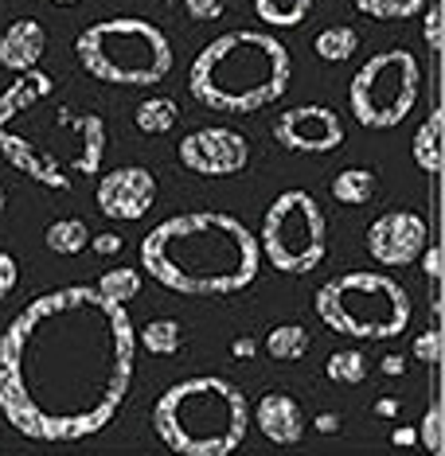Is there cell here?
I'll return each mask as SVG.
<instances>
[{"instance_id":"obj_1","label":"cell","mask_w":445,"mask_h":456,"mask_svg":"<svg viewBox=\"0 0 445 456\" xmlns=\"http://www.w3.org/2000/svg\"><path fill=\"white\" fill-rule=\"evenodd\" d=\"M133 367L129 308L90 285L55 289L0 336V413L28 441H87L126 406Z\"/></svg>"},{"instance_id":"obj_2","label":"cell","mask_w":445,"mask_h":456,"mask_svg":"<svg viewBox=\"0 0 445 456\" xmlns=\"http://www.w3.org/2000/svg\"><path fill=\"white\" fill-rule=\"evenodd\" d=\"M0 157L51 191H70L102 172L106 121L59 98L44 70H20L0 90Z\"/></svg>"},{"instance_id":"obj_3","label":"cell","mask_w":445,"mask_h":456,"mask_svg":"<svg viewBox=\"0 0 445 456\" xmlns=\"http://www.w3.org/2000/svg\"><path fill=\"white\" fill-rule=\"evenodd\" d=\"M141 265L157 285L184 297H235L262 269L258 238L227 211L172 215L141 238Z\"/></svg>"},{"instance_id":"obj_4","label":"cell","mask_w":445,"mask_h":456,"mask_svg":"<svg viewBox=\"0 0 445 456\" xmlns=\"http://www.w3.org/2000/svg\"><path fill=\"white\" fill-rule=\"evenodd\" d=\"M293 59L270 32H223L207 44L188 70L192 98L219 113H254L289 90Z\"/></svg>"},{"instance_id":"obj_5","label":"cell","mask_w":445,"mask_h":456,"mask_svg":"<svg viewBox=\"0 0 445 456\" xmlns=\"http://www.w3.org/2000/svg\"><path fill=\"white\" fill-rule=\"evenodd\" d=\"M246 394L219 375L176 382L152 406V433L180 456H227L246 441Z\"/></svg>"},{"instance_id":"obj_6","label":"cell","mask_w":445,"mask_h":456,"mask_svg":"<svg viewBox=\"0 0 445 456\" xmlns=\"http://www.w3.org/2000/svg\"><path fill=\"white\" fill-rule=\"evenodd\" d=\"M82 70L110 86H157L172 75V44L157 24L137 16L98 20L75 39Z\"/></svg>"},{"instance_id":"obj_7","label":"cell","mask_w":445,"mask_h":456,"mask_svg":"<svg viewBox=\"0 0 445 456\" xmlns=\"http://www.w3.org/2000/svg\"><path fill=\"white\" fill-rule=\"evenodd\" d=\"M317 316L348 339H395L410 324V297L395 277L356 273L333 277L317 289Z\"/></svg>"},{"instance_id":"obj_8","label":"cell","mask_w":445,"mask_h":456,"mask_svg":"<svg viewBox=\"0 0 445 456\" xmlns=\"http://www.w3.org/2000/svg\"><path fill=\"white\" fill-rule=\"evenodd\" d=\"M328 246V223L320 203L301 188H289L270 203L258 231V250L277 273L301 277L325 262Z\"/></svg>"},{"instance_id":"obj_9","label":"cell","mask_w":445,"mask_h":456,"mask_svg":"<svg viewBox=\"0 0 445 456\" xmlns=\"http://www.w3.org/2000/svg\"><path fill=\"white\" fill-rule=\"evenodd\" d=\"M418 86H422V67L410 51L402 47L379 51L351 78L348 90L351 118L364 129H395L418 102Z\"/></svg>"},{"instance_id":"obj_10","label":"cell","mask_w":445,"mask_h":456,"mask_svg":"<svg viewBox=\"0 0 445 456\" xmlns=\"http://www.w3.org/2000/svg\"><path fill=\"white\" fill-rule=\"evenodd\" d=\"M180 164L188 172H200V175H235L246 168L251 160V141L243 133L227 129V126H207V129H195L180 141Z\"/></svg>"},{"instance_id":"obj_11","label":"cell","mask_w":445,"mask_h":456,"mask_svg":"<svg viewBox=\"0 0 445 456\" xmlns=\"http://www.w3.org/2000/svg\"><path fill=\"white\" fill-rule=\"evenodd\" d=\"M274 141L285 152H336L344 144V126L340 113L328 106H293L274 121Z\"/></svg>"},{"instance_id":"obj_12","label":"cell","mask_w":445,"mask_h":456,"mask_svg":"<svg viewBox=\"0 0 445 456\" xmlns=\"http://www.w3.org/2000/svg\"><path fill=\"white\" fill-rule=\"evenodd\" d=\"M426 238H430V226H426L422 215H414V211H387V215H379V219L371 223L367 254L375 257L379 265L399 269V265L418 262Z\"/></svg>"},{"instance_id":"obj_13","label":"cell","mask_w":445,"mask_h":456,"mask_svg":"<svg viewBox=\"0 0 445 456\" xmlns=\"http://www.w3.org/2000/svg\"><path fill=\"white\" fill-rule=\"evenodd\" d=\"M98 211L106 215V219H141V215L152 211V203H157V175L149 168H137V164H129V168H113L110 175H102L98 183Z\"/></svg>"},{"instance_id":"obj_14","label":"cell","mask_w":445,"mask_h":456,"mask_svg":"<svg viewBox=\"0 0 445 456\" xmlns=\"http://www.w3.org/2000/svg\"><path fill=\"white\" fill-rule=\"evenodd\" d=\"M254 425L266 441L274 444H297L305 437V413L289 394H266L254 406Z\"/></svg>"},{"instance_id":"obj_15","label":"cell","mask_w":445,"mask_h":456,"mask_svg":"<svg viewBox=\"0 0 445 456\" xmlns=\"http://www.w3.org/2000/svg\"><path fill=\"white\" fill-rule=\"evenodd\" d=\"M44 47H47L44 24L39 20H16L0 36V67L16 70V75L20 70H32L44 59Z\"/></svg>"},{"instance_id":"obj_16","label":"cell","mask_w":445,"mask_h":456,"mask_svg":"<svg viewBox=\"0 0 445 456\" xmlns=\"http://www.w3.org/2000/svg\"><path fill=\"white\" fill-rule=\"evenodd\" d=\"M414 164L426 175H441V149H445V113L433 110L414 133Z\"/></svg>"},{"instance_id":"obj_17","label":"cell","mask_w":445,"mask_h":456,"mask_svg":"<svg viewBox=\"0 0 445 456\" xmlns=\"http://www.w3.org/2000/svg\"><path fill=\"white\" fill-rule=\"evenodd\" d=\"M176 121H180V110H176L172 98L164 94H152L144 98L137 106V129L141 133H152V137H161V133H172Z\"/></svg>"},{"instance_id":"obj_18","label":"cell","mask_w":445,"mask_h":456,"mask_svg":"<svg viewBox=\"0 0 445 456\" xmlns=\"http://www.w3.org/2000/svg\"><path fill=\"white\" fill-rule=\"evenodd\" d=\"M309 347H313V339H309V331L301 324H277L270 336H266V351H270L274 359H282V362L305 359Z\"/></svg>"},{"instance_id":"obj_19","label":"cell","mask_w":445,"mask_h":456,"mask_svg":"<svg viewBox=\"0 0 445 456\" xmlns=\"http://www.w3.org/2000/svg\"><path fill=\"white\" fill-rule=\"evenodd\" d=\"M254 12L270 28H297L313 12V0H254Z\"/></svg>"},{"instance_id":"obj_20","label":"cell","mask_w":445,"mask_h":456,"mask_svg":"<svg viewBox=\"0 0 445 456\" xmlns=\"http://www.w3.org/2000/svg\"><path fill=\"white\" fill-rule=\"evenodd\" d=\"M333 195H336V203H348V207L371 203V195H375V172H367V168H344L333 180Z\"/></svg>"},{"instance_id":"obj_21","label":"cell","mask_w":445,"mask_h":456,"mask_svg":"<svg viewBox=\"0 0 445 456\" xmlns=\"http://www.w3.org/2000/svg\"><path fill=\"white\" fill-rule=\"evenodd\" d=\"M317 55L325 59V63H344V59L356 55V47H359V32L356 28H348V24H333V28H325V32L317 36Z\"/></svg>"},{"instance_id":"obj_22","label":"cell","mask_w":445,"mask_h":456,"mask_svg":"<svg viewBox=\"0 0 445 456\" xmlns=\"http://www.w3.org/2000/svg\"><path fill=\"white\" fill-rule=\"evenodd\" d=\"M137 344L144 351H152V355H176L184 344V331L176 320H152V324H144L137 331Z\"/></svg>"},{"instance_id":"obj_23","label":"cell","mask_w":445,"mask_h":456,"mask_svg":"<svg viewBox=\"0 0 445 456\" xmlns=\"http://www.w3.org/2000/svg\"><path fill=\"white\" fill-rule=\"evenodd\" d=\"M44 242H47V250H55V254H82L90 246V231L82 219H59L47 226Z\"/></svg>"},{"instance_id":"obj_24","label":"cell","mask_w":445,"mask_h":456,"mask_svg":"<svg viewBox=\"0 0 445 456\" xmlns=\"http://www.w3.org/2000/svg\"><path fill=\"white\" fill-rule=\"evenodd\" d=\"M351 4L371 20H410V16H418L430 0H351Z\"/></svg>"},{"instance_id":"obj_25","label":"cell","mask_w":445,"mask_h":456,"mask_svg":"<svg viewBox=\"0 0 445 456\" xmlns=\"http://www.w3.org/2000/svg\"><path fill=\"white\" fill-rule=\"evenodd\" d=\"M328 379L333 382H344V387H356V382L367 379V359L364 351H336L333 359H328Z\"/></svg>"},{"instance_id":"obj_26","label":"cell","mask_w":445,"mask_h":456,"mask_svg":"<svg viewBox=\"0 0 445 456\" xmlns=\"http://www.w3.org/2000/svg\"><path fill=\"white\" fill-rule=\"evenodd\" d=\"M98 289H102V293H106L110 300H121V305H129V300L141 293V273H137V269H129V265L110 269V273H102Z\"/></svg>"},{"instance_id":"obj_27","label":"cell","mask_w":445,"mask_h":456,"mask_svg":"<svg viewBox=\"0 0 445 456\" xmlns=\"http://www.w3.org/2000/svg\"><path fill=\"white\" fill-rule=\"evenodd\" d=\"M441 425H445V410H441V402H433V406L426 410V418H422V429H418V441L426 444L433 456H441V452H445Z\"/></svg>"},{"instance_id":"obj_28","label":"cell","mask_w":445,"mask_h":456,"mask_svg":"<svg viewBox=\"0 0 445 456\" xmlns=\"http://www.w3.org/2000/svg\"><path fill=\"white\" fill-rule=\"evenodd\" d=\"M441 328H430V331H422L418 339H414V355H418L426 367H438L441 362Z\"/></svg>"},{"instance_id":"obj_29","label":"cell","mask_w":445,"mask_h":456,"mask_svg":"<svg viewBox=\"0 0 445 456\" xmlns=\"http://www.w3.org/2000/svg\"><path fill=\"white\" fill-rule=\"evenodd\" d=\"M422 12H426V20H422V36H426L430 51L438 55V51H441V4H438V0H430Z\"/></svg>"},{"instance_id":"obj_30","label":"cell","mask_w":445,"mask_h":456,"mask_svg":"<svg viewBox=\"0 0 445 456\" xmlns=\"http://www.w3.org/2000/svg\"><path fill=\"white\" fill-rule=\"evenodd\" d=\"M184 12L200 24H215L227 12V0H184Z\"/></svg>"},{"instance_id":"obj_31","label":"cell","mask_w":445,"mask_h":456,"mask_svg":"<svg viewBox=\"0 0 445 456\" xmlns=\"http://www.w3.org/2000/svg\"><path fill=\"white\" fill-rule=\"evenodd\" d=\"M16 281H20V265H16V257L0 250V300H4V297H12Z\"/></svg>"},{"instance_id":"obj_32","label":"cell","mask_w":445,"mask_h":456,"mask_svg":"<svg viewBox=\"0 0 445 456\" xmlns=\"http://www.w3.org/2000/svg\"><path fill=\"white\" fill-rule=\"evenodd\" d=\"M422 269H426V277L433 285L441 281V246H422Z\"/></svg>"},{"instance_id":"obj_33","label":"cell","mask_w":445,"mask_h":456,"mask_svg":"<svg viewBox=\"0 0 445 456\" xmlns=\"http://www.w3.org/2000/svg\"><path fill=\"white\" fill-rule=\"evenodd\" d=\"M313 429H317V433H328V437H333V433H340V413H317Z\"/></svg>"},{"instance_id":"obj_34","label":"cell","mask_w":445,"mask_h":456,"mask_svg":"<svg viewBox=\"0 0 445 456\" xmlns=\"http://www.w3.org/2000/svg\"><path fill=\"white\" fill-rule=\"evenodd\" d=\"M383 375H391V379H399V375H407V359L402 355H383Z\"/></svg>"},{"instance_id":"obj_35","label":"cell","mask_w":445,"mask_h":456,"mask_svg":"<svg viewBox=\"0 0 445 456\" xmlns=\"http://www.w3.org/2000/svg\"><path fill=\"white\" fill-rule=\"evenodd\" d=\"M254 351H258V344H254L251 336H239V339L231 344V355H235V359H251Z\"/></svg>"},{"instance_id":"obj_36","label":"cell","mask_w":445,"mask_h":456,"mask_svg":"<svg viewBox=\"0 0 445 456\" xmlns=\"http://www.w3.org/2000/svg\"><path fill=\"white\" fill-rule=\"evenodd\" d=\"M95 250H98V254H118V250H121V238H118V234H98V238H95Z\"/></svg>"},{"instance_id":"obj_37","label":"cell","mask_w":445,"mask_h":456,"mask_svg":"<svg viewBox=\"0 0 445 456\" xmlns=\"http://www.w3.org/2000/svg\"><path fill=\"white\" fill-rule=\"evenodd\" d=\"M391 441H395L399 449H402V444H414V441H418V429H407V425H399V429L391 433Z\"/></svg>"},{"instance_id":"obj_38","label":"cell","mask_w":445,"mask_h":456,"mask_svg":"<svg viewBox=\"0 0 445 456\" xmlns=\"http://www.w3.org/2000/svg\"><path fill=\"white\" fill-rule=\"evenodd\" d=\"M375 413H379V418H395V413H399V398H379Z\"/></svg>"},{"instance_id":"obj_39","label":"cell","mask_w":445,"mask_h":456,"mask_svg":"<svg viewBox=\"0 0 445 456\" xmlns=\"http://www.w3.org/2000/svg\"><path fill=\"white\" fill-rule=\"evenodd\" d=\"M4 207H8V195H4V188H0V215H4Z\"/></svg>"},{"instance_id":"obj_40","label":"cell","mask_w":445,"mask_h":456,"mask_svg":"<svg viewBox=\"0 0 445 456\" xmlns=\"http://www.w3.org/2000/svg\"><path fill=\"white\" fill-rule=\"evenodd\" d=\"M51 4H78V0H51Z\"/></svg>"}]
</instances>
